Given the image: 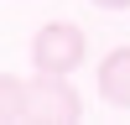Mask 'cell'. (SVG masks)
Returning <instances> with one entry per match:
<instances>
[{"label": "cell", "instance_id": "obj_2", "mask_svg": "<svg viewBox=\"0 0 130 125\" xmlns=\"http://www.w3.org/2000/svg\"><path fill=\"white\" fill-rule=\"evenodd\" d=\"M83 57H89V37L73 21H47L31 37V68L37 73H62L68 78L73 68H83Z\"/></svg>", "mask_w": 130, "mask_h": 125}, {"label": "cell", "instance_id": "obj_4", "mask_svg": "<svg viewBox=\"0 0 130 125\" xmlns=\"http://www.w3.org/2000/svg\"><path fill=\"white\" fill-rule=\"evenodd\" d=\"M94 5H99V10H125L130 0H94Z\"/></svg>", "mask_w": 130, "mask_h": 125}, {"label": "cell", "instance_id": "obj_3", "mask_svg": "<svg viewBox=\"0 0 130 125\" xmlns=\"http://www.w3.org/2000/svg\"><path fill=\"white\" fill-rule=\"evenodd\" d=\"M94 89H99L104 104L115 110H130V47H109L94 68Z\"/></svg>", "mask_w": 130, "mask_h": 125}, {"label": "cell", "instance_id": "obj_1", "mask_svg": "<svg viewBox=\"0 0 130 125\" xmlns=\"http://www.w3.org/2000/svg\"><path fill=\"white\" fill-rule=\"evenodd\" d=\"M0 120H21V125H78L83 120V99L62 73H37V78H0Z\"/></svg>", "mask_w": 130, "mask_h": 125}]
</instances>
